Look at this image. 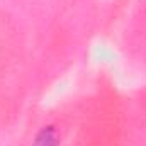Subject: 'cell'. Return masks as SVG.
I'll list each match as a JSON object with an SVG mask.
<instances>
[{"instance_id": "cell-1", "label": "cell", "mask_w": 146, "mask_h": 146, "mask_svg": "<svg viewBox=\"0 0 146 146\" xmlns=\"http://www.w3.org/2000/svg\"><path fill=\"white\" fill-rule=\"evenodd\" d=\"M60 136L54 126H44L34 138L33 146H58Z\"/></svg>"}]
</instances>
